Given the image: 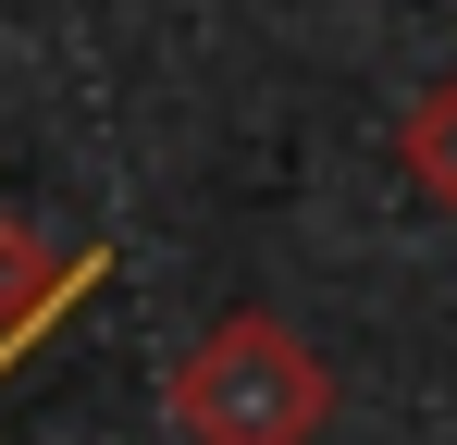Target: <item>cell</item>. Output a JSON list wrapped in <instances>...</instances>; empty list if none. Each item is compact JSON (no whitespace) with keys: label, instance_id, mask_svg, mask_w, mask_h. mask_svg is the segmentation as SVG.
Instances as JSON below:
<instances>
[{"label":"cell","instance_id":"obj_1","mask_svg":"<svg viewBox=\"0 0 457 445\" xmlns=\"http://www.w3.org/2000/svg\"><path fill=\"white\" fill-rule=\"evenodd\" d=\"M334 421V371L309 359L285 309H223L173 359V433L186 445H309Z\"/></svg>","mask_w":457,"mask_h":445},{"label":"cell","instance_id":"obj_2","mask_svg":"<svg viewBox=\"0 0 457 445\" xmlns=\"http://www.w3.org/2000/svg\"><path fill=\"white\" fill-rule=\"evenodd\" d=\"M395 161H408V186H420L433 211H457V74H433V87L395 112Z\"/></svg>","mask_w":457,"mask_h":445},{"label":"cell","instance_id":"obj_3","mask_svg":"<svg viewBox=\"0 0 457 445\" xmlns=\"http://www.w3.org/2000/svg\"><path fill=\"white\" fill-rule=\"evenodd\" d=\"M62 285H87V260H50V235L0 222V334H25V322H37Z\"/></svg>","mask_w":457,"mask_h":445}]
</instances>
